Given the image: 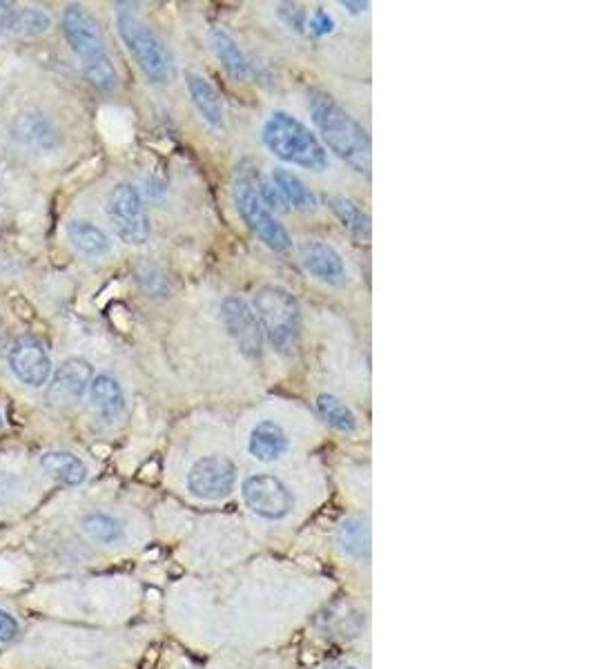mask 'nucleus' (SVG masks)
<instances>
[{"label":"nucleus","instance_id":"obj_1","mask_svg":"<svg viewBox=\"0 0 595 669\" xmlns=\"http://www.w3.org/2000/svg\"><path fill=\"white\" fill-rule=\"evenodd\" d=\"M310 119L324 139V148L335 152L357 174L370 179L373 170V141L370 134L353 114L346 112L333 96L310 90L308 92Z\"/></svg>","mask_w":595,"mask_h":669},{"label":"nucleus","instance_id":"obj_2","mask_svg":"<svg viewBox=\"0 0 595 669\" xmlns=\"http://www.w3.org/2000/svg\"><path fill=\"white\" fill-rule=\"evenodd\" d=\"M263 145L279 161L301 170L324 172L330 166L328 150L306 123H301L290 112L275 110L261 128Z\"/></svg>","mask_w":595,"mask_h":669},{"label":"nucleus","instance_id":"obj_3","mask_svg":"<svg viewBox=\"0 0 595 669\" xmlns=\"http://www.w3.org/2000/svg\"><path fill=\"white\" fill-rule=\"evenodd\" d=\"M261 324L263 337L279 355L297 353L301 342V306L288 288L266 284L255 290L250 302Z\"/></svg>","mask_w":595,"mask_h":669},{"label":"nucleus","instance_id":"obj_4","mask_svg":"<svg viewBox=\"0 0 595 669\" xmlns=\"http://www.w3.org/2000/svg\"><path fill=\"white\" fill-rule=\"evenodd\" d=\"M63 34L72 52L81 58L83 72L99 90L112 92L119 85V74L107 54L101 29L81 5H70L63 12Z\"/></svg>","mask_w":595,"mask_h":669},{"label":"nucleus","instance_id":"obj_5","mask_svg":"<svg viewBox=\"0 0 595 669\" xmlns=\"http://www.w3.org/2000/svg\"><path fill=\"white\" fill-rule=\"evenodd\" d=\"M116 27L125 47L134 56L136 65L152 83H168L172 79V56L152 27L145 25L139 16L119 9Z\"/></svg>","mask_w":595,"mask_h":669},{"label":"nucleus","instance_id":"obj_6","mask_svg":"<svg viewBox=\"0 0 595 669\" xmlns=\"http://www.w3.org/2000/svg\"><path fill=\"white\" fill-rule=\"evenodd\" d=\"M234 206H237L243 223L255 232V235L275 252H288L292 248V237L272 212L263 206L257 190V179L241 172L232 188Z\"/></svg>","mask_w":595,"mask_h":669},{"label":"nucleus","instance_id":"obj_7","mask_svg":"<svg viewBox=\"0 0 595 669\" xmlns=\"http://www.w3.org/2000/svg\"><path fill=\"white\" fill-rule=\"evenodd\" d=\"M105 215L110 219L116 237L130 246H143L152 235V223L143 206V197L134 183L121 181L112 188L105 201Z\"/></svg>","mask_w":595,"mask_h":669},{"label":"nucleus","instance_id":"obj_8","mask_svg":"<svg viewBox=\"0 0 595 669\" xmlns=\"http://www.w3.org/2000/svg\"><path fill=\"white\" fill-rule=\"evenodd\" d=\"M243 502L263 520H284L295 509V496L284 480L270 473H252L241 484Z\"/></svg>","mask_w":595,"mask_h":669},{"label":"nucleus","instance_id":"obj_9","mask_svg":"<svg viewBox=\"0 0 595 669\" xmlns=\"http://www.w3.org/2000/svg\"><path fill=\"white\" fill-rule=\"evenodd\" d=\"M221 319L234 346L239 348V353L252 362L261 360L266 337H263L261 324L250 302L239 295L226 297L221 302Z\"/></svg>","mask_w":595,"mask_h":669},{"label":"nucleus","instance_id":"obj_10","mask_svg":"<svg viewBox=\"0 0 595 669\" xmlns=\"http://www.w3.org/2000/svg\"><path fill=\"white\" fill-rule=\"evenodd\" d=\"M237 484V467L223 455H206L192 464L188 471V489L201 500L228 498Z\"/></svg>","mask_w":595,"mask_h":669},{"label":"nucleus","instance_id":"obj_11","mask_svg":"<svg viewBox=\"0 0 595 669\" xmlns=\"http://www.w3.org/2000/svg\"><path fill=\"white\" fill-rule=\"evenodd\" d=\"M9 368L18 380L32 389L47 384L52 375V360L43 339L36 335L18 337L9 348Z\"/></svg>","mask_w":595,"mask_h":669},{"label":"nucleus","instance_id":"obj_12","mask_svg":"<svg viewBox=\"0 0 595 669\" xmlns=\"http://www.w3.org/2000/svg\"><path fill=\"white\" fill-rule=\"evenodd\" d=\"M299 259L301 266L306 268V273L321 281V284L333 288L346 286L348 270L344 259H341L339 252L330 244H326V241L319 239L304 241V244L299 246Z\"/></svg>","mask_w":595,"mask_h":669},{"label":"nucleus","instance_id":"obj_13","mask_svg":"<svg viewBox=\"0 0 595 669\" xmlns=\"http://www.w3.org/2000/svg\"><path fill=\"white\" fill-rule=\"evenodd\" d=\"M94 380V366L83 360V357H70L61 366L47 389V402L50 404H70L81 400V397L90 391V384Z\"/></svg>","mask_w":595,"mask_h":669},{"label":"nucleus","instance_id":"obj_14","mask_svg":"<svg viewBox=\"0 0 595 669\" xmlns=\"http://www.w3.org/2000/svg\"><path fill=\"white\" fill-rule=\"evenodd\" d=\"M185 85H188L192 105L197 108L201 119L206 121L212 130L226 128V105H223L217 87H214L206 76L194 72L185 74Z\"/></svg>","mask_w":595,"mask_h":669},{"label":"nucleus","instance_id":"obj_15","mask_svg":"<svg viewBox=\"0 0 595 669\" xmlns=\"http://www.w3.org/2000/svg\"><path fill=\"white\" fill-rule=\"evenodd\" d=\"M290 449V438L286 429L272 420L259 422L255 429L250 431L248 438V453L257 462L270 464L284 458Z\"/></svg>","mask_w":595,"mask_h":669},{"label":"nucleus","instance_id":"obj_16","mask_svg":"<svg viewBox=\"0 0 595 669\" xmlns=\"http://www.w3.org/2000/svg\"><path fill=\"white\" fill-rule=\"evenodd\" d=\"M16 137L32 150L52 152L58 145L56 125L43 112L27 110L16 119Z\"/></svg>","mask_w":595,"mask_h":669},{"label":"nucleus","instance_id":"obj_17","mask_svg":"<svg viewBox=\"0 0 595 669\" xmlns=\"http://www.w3.org/2000/svg\"><path fill=\"white\" fill-rule=\"evenodd\" d=\"M90 400L105 422H116L125 413V393L119 380L107 373L96 375L90 384Z\"/></svg>","mask_w":595,"mask_h":669},{"label":"nucleus","instance_id":"obj_18","mask_svg":"<svg viewBox=\"0 0 595 669\" xmlns=\"http://www.w3.org/2000/svg\"><path fill=\"white\" fill-rule=\"evenodd\" d=\"M270 183L272 188L277 190V195L281 201L286 203L288 210H297V212H315L317 210V195L312 192L304 181H301L295 172L277 168L270 174Z\"/></svg>","mask_w":595,"mask_h":669},{"label":"nucleus","instance_id":"obj_19","mask_svg":"<svg viewBox=\"0 0 595 669\" xmlns=\"http://www.w3.org/2000/svg\"><path fill=\"white\" fill-rule=\"evenodd\" d=\"M67 237H70L72 246L85 257L101 259L105 255H110L112 250L110 237H107L99 226H94L92 221L72 219L67 223Z\"/></svg>","mask_w":595,"mask_h":669},{"label":"nucleus","instance_id":"obj_20","mask_svg":"<svg viewBox=\"0 0 595 669\" xmlns=\"http://www.w3.org/2000/svg\"><path fill=\"white\" fill-rule=\"evenodd\" d=\"M210 43L212 50L217 54L219 61L226 67L228 74L237 81H246L250 76V63L246 54L239 47V43L226 32L223 27H214L210 32Z\"/></svg>","mask_w":595,"mask_h":669},{"label":"nucleus","instance_id":"obj_21","mask_svg":"<svg viewBox=\"0 0 595 669\" xmlns=\"http://www.w3.org/2000/svg\"><path fill=\"white\" fill-rule=\"evenodd\" d=\"M324 201L350 235L362 241L370 239V230H373V226H370V215L359 208L353 199H346L341 195H326Z\"/></svg>","mask_w":595,"mask_h":669},{"label":"nucleus","instance_id":"obj_22","mask_svg":"<svg viewBox=\"0 0 595 669\" xmlns=\"http://www.w3.org/2000/svg\"><path fill=\"white\" fill-rule=\"evenodd\" d=\"M41 467L47 475L67 484V487H78L87 478L85 464L70 451H47L41 458Z\"/></svg>","mask_w":595,"mask_h":669},{"label":"nucleus","instance_id":"obj_23","mask_svg":"<svg viewBox=\"0 0 595 669\" xmlns=\"http://www.w3.org/2000/svg\"><path fill=\"white\" fill-rule=\"evenodd\" d=\"M317 411L333 429L341 433H353L357 429V415L353 409L333 393H319L317 395Z\"/></svg>","mask_w":595,"mask_h":669},{"label":"nucleus","instance_id":"obj_24","mask_svg":"<svg viewBox=\"0 0 595 669\" xmlns=\"http://www.w3.org/2000/svg\"><path fill=\"white\" fill-rule=\"evenodd\" d=\"M81 527L87 533V538L101 542V545H116V542H121L125 536L121 522L103 511L87 513V516H83Z\"/></svg>","mask_w":595,"mask_h":669},{"label":"nucleus","instance_id":"obj_25","mask_svg":"<svg viewBox=\"0 0 595 669\" xmlns=\"http://www.w3.org/2000/svg\"><path fill=\"white\" fill-rule=\"evenodd\" d=\"M339 542L350 558H368L370 533L362 518H348L339 529Z\"/></svg>","mask_w":595,"mask_h":669},{"label":"nucleus","instance_id":"obj_26","mask_svg":"<svg viewBox=\"0 0 595 669\" xmlns=\"http://www.w3.org/2000/svg\"><path fill=\"white\" fill-rule=\"evenodd\" d=\"M52 18L47 16L43 9H34V7H25L18 12V23H16V32L27 34V36H36L43 34L50 29Z\"/></svg>","mask_w":595,"mask_h":669},{"label":"nucleus","instance_id":"obj_27","mask_svg":"<svg viewBox=\"0 0 595 669\" xmlns=\"http://www.w3.org/2000/svg\"><path fill=\"white\" fill-rule=\"evenodd\" d=\"M312 34L315 36H330L335 32V16L328 12V9L324 7H317L315 12H312V16L308 18V25H306Z\"/></svg>","mask_w":595,"mask_h":669},{"label":"nucleus","instance_id":"obj_28","mask_svg":"<svg viewBox=\"0 0 595 669\" xmlns=\"http://www.w3.org/2000/svg\"><path fill=\"white\" fill-rule=\"evenodd\" d=\"M279 16H281V21H284L290 29H295V32H304V27L308 25V16L299 5H292V3L281 5Z\"/></svg>","mask_w":595,"mask_h":669},{"label":"nucleus","instance_id":"obj_29","mask_svg":"<svg viewBox=\"0 0 595 669\" xmlns=\"http://www.w3.org/2000/svg\"><path fill=\"white\" fill-rule=\"evenodd\" d=\"M21 634V625H18V620L5 612V609H0V645L3 643H12Z\"/></svg>","mask_w":595,"mask_h":669},{"label":"nucleus","instance_id":"obj_30","mask_svg":"<svg viewBox=\"0 0 595 669\" xmlns=\"http://www.w3.org/2000/svg\"><path fill=\"white\" fill-rule=\"evenodd\" d=\"M18 12H21V9H16L12 3H0V29L16 32Z\"/></svg>","mask_w":595,"mask_h":669},{"label":"nucleus","instance_id":"obj_31","mask_svg":"<svg viewBox=\"0 0 595 669\" xmlns=\"http://www.w3.org/2000/svg\"><path fill=\"white\" fill-rule=\"evenodd\" d=\"M339 5L344 7V9H348V12L353 14V16H362V14H366V12H368V7H370V3H362V0H359V3H353V0H341Z\"/></svg>","mask_w":595,"mask_h":669},{"label":"nucleus","instance_id":"obj_32","mask_svg":"<svg viewBox=\"0 0 595 669\" xmlns=\"http://www.w3.org/2000/svg\"><path fill=\"white\" fill-rule=\"evenodd\" d=\"M324 669H357L353 665H330V667H324Z\"/></svg>","mask_w":595,"mask_h":669},{"label":"nucleus","instance_id":"obj_33","mask_svg":"<svg viewBox=\"0 0 595 669\" xmlns=\"http://www.w3.org/2000/svg\"><path fill=\"white\" fill-rule=\"evenodd\" d=\"M0 426H3V415H0Z\"/></svg>","mask_w":595,"mask_h":669}]
</instances>
